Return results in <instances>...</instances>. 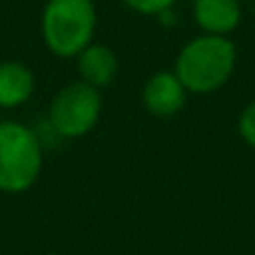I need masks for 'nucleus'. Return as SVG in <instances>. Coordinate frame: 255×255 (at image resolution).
<instances>
[{
  "label": "nucleus",
  "mask_w": 255,
  "mask_h": 255,
  "mask_svg": "<svg viewBox=\"0 0 255 255\" xmlns=\"http://www.w3.org/2000/svg\"><path fill=\"white\" fill-rule=\"evenodd\" d=\"M238 133L245 140V145H250L255 150V100L248 103L238 118Z\"/></svg>",
  "instance_id": "9d476101"
},
{
  "label": "nucleus",
  "mask_w": 255,
  "mask_h": 255,
  "mask_svg": "<svg viewBox=\"0 0 255 255\" xmlns=\"http://www.w3.org/2000/svg\"><path fill=\"white\" fill-rule=\"evenodd\" d=\"M123 3L140 15H158L160 18L175 5V0H123Z\"/></svg>",
  "instance_id": "1a4fd4ad"
},
{
  "label": "nucleus",
  "mask_w": 255,
  "mask_h": 255,
  "mask_svg": "<svg viewBox=\"0 0 255 255\" xmlns=\"http://www.w3.org/2000/svg\"><path fill=\"white\" fill-rule=\"evenodd\" d=\"M98 30L93 0H48L40 18V33L48 50L58 58H78Z\"/></svg>",
  "instance_id": "f03ea898"
},
{
  "label": "nucleus",
  "mask_w": 255,
  "mask_h": 255,
  "mask_svg": "<svg viewBox=\"0 0 255 255\" xmlns=\"http://www.w3.org/2000/svg\"><path fill=\"white\" fill-rule=\"evenodd\" d=\"M75 60H78V75H80V80L88 83V85H93V88H98V90L108 88L115 80L118 68H120L115 50L110 45H103V43H95V40Z\"/></svg>",
  "instance_id": "0eeeda50"
},
{
  "label": "nucleus",
  "mask_w": 255,
  "mask_h": 255,
  "mask_svg": "<svg viewBox=\"0 0 255 255\" xmlns=\"http://www.w3.org/2000/svg\"><path fill=\"white\" fill-rule=\"evenodd\" d=\"M43 173V143L33 128L0 120V193L30 190Z\"/></svg>",
  "instance_id": "7ed1b4c3"
},
{
  "label": "nucleus",
  "mask_w": 255,
  "mask_h": 255,
  "mask_svg": "<svg viewBox=\"0 0 255 255\" xmlns=\"http://www.w3.org/2000/svg\"><path fill=\"white\" fill-rule=\"evenodd\" d=\"M103 95L98 88L75 80L63 85L48 108V123L60 138H83L100 123Z\"/></svg>",
  "instance_id": "20e7f679"
},
{
  "label": "nucleus",
  "mask_w": 255,
  "mask_h": 255,
  "mask_svg": "<svg viewBox=\"0 0 255 255\" xmlns=\"http://www.w3.org/2000/svg\"><path fill=\"white\" fill-rule=\"evenodd\" d=\"M35 93V75L20 60L0 63V108L13 110L25 105Z\"/></svg>",
  "instance_id": "6e6552de"
},
{
  "label": "nucleus",
  "mask_w": 255,
  "mask_h": 255,
  "mask_svg": "<svg viewBox=\"0 0 255 255\" xmlns=\"http://www.w3.org/2000/svg\"><path fill=\"white\" fill-rule=\"evenodd\" d=\"M50 255H63V253H50Z\"/></svg>",
  "instance_id": "9b49d317"
},
{
  "label": "nucleus",
  "mask_w": 255,
  "mask_h": 255,
  "mask_svg": "<svg viewBox=\"0 0 255 255\" xmlns=\"http://www.w3.org/2000/svg\"><path fill=\"white\" fill-rule=\"evenodd\" d=\"M188 95L190 93L185 90V85L180 83V78L173 70L153 73L145 80L143 93H140L145 110L150 115H155V118H173V115H178L185 108Z\"/></svg>",
  "instance_id": "39448f33"
},
{
  "label": "nucleus",
  "mask_w": 255,
  "mask_h": 255,
  "mask_svg": "<svg viewBox=\"0 0 255 255\" xmlns=\"http://www.w3.org/2000/svg\"><path fill=\"white\" fill-rule=\"evenodd\" d=\"M193 20L205 35H230L240 20L243 8L238 0H193Z\"/></svg>",
  "instance_id": "423d86ee"
},
{
  "label": "nucleus",
  "mask_w": 255,
  "mask_h": 255,
  "mask_svg": "<svg viewBox=\"0 0 255 255\" xmlns=\"http://www.w3.org/2000/svg\"><path fill=\"white\" fill-rule=\"evenodd\" d=\"M238 48L225 35H198L188 40L175 55L173 73L188 93L208 95L220 90L235 73Z\"/></svg>",
  "instance_id": "f257e3e1"
}]
</instances>
